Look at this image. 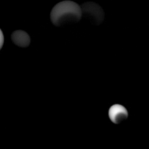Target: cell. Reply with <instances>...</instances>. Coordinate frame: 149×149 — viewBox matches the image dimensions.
Listing matches in <instances>:
<instances>
[{
	"mask_svg": "<svg viewBox=\"0 0 149 149\" xmlns=\"http://www.w3.org/2000/svg\"><path fill=\"white\" fill-rule=\"evenodd\" d=\"M11 40L15 45L21 48L29 47L31 41L29 35L21 30L14 31L11 35Z\"/></svg>",
	"mask_w": 149,
	"mask_h": 149,
	"instance_id": "obj_4",
	"label": "cell"
},
{
	"mask_svg": "<svg viewBox=\"0 0 149 149\" xmlns=\"http://www.w3.org/2000/svg\"><path fill=\"white\" fill-rule=\"evenodd\" d=\"M3 42H4V37H3L2 31L0 29V50L1 49L2 47H3Z\"/></svg>",
	"mask_w": 149,
	"mask_h": 149,
	"instance_id": "obj_5",
	"label": "cell"
},
{
	"mask_svg": "<svg viewBox=\"0 0 149 149\" xmlns=\"http://www.w3.org/2000/svg\"><path fill=\"white\" fill-rule=\"evenodd\" d=\"M81 17L80 6L71 1H63L58 3L50 13L51 21L56 27L77 23Z\"/></svg>",
	"mask_w": 149,
	"mask_h": 149,
	"instance_id": "obj_1",
	"label": "cell"
},
{
	"mask_svg": "<svg viewBox=\"0 0 149 149\" xmlns=\"http://www.w3.org/2000/svg\"><path fill=\"white\" fill-rule=\"evenodd\" d=\"M82 17L88 20L92 24L98 26L104 19V12L102 8L93 2L83 3L81 6Z\"/></svg>",
	"mask_w": 149,
	"mask_h": 149,
	"instance_id": "obj_2",
	"label": "cell"
},
{
	"mask_svg": "<svg viewBox=\"0 0 149 149\" xmlns=\"http://www.w3.org/2000/svg\"><path fill=\"white\" fill-rule=\"evenodd\" d=\"M108 116L112 123L119 124L127 118L128 112L126 108L123 105L114 104L109 108Z\"/></svg>",
	"mask_w": 149,
	"mask_h": 149,
	"instance_id": "obj_3",
	"label": "cell"
}]
</instances>
